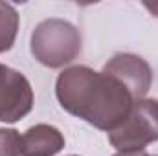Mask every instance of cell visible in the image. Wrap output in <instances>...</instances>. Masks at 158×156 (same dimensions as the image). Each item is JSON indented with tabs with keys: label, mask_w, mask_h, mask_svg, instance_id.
<instances>
[{
	"label": "cell",
	"mask_w": 158,
	"mask_h": 156,
	"mask_svg": "<svg viewBox=\"0 0 158 156\" xmlns=\"http://www.w3.org/2000/svg\"><path fill=\"white\" fill-rule=\"evenodd\" d=\"M0 156H22L20 134L15 129H0Z\"/></svg>",
	"instance_id": "cell-8"
},
{
	"label": "cell",
	"mask_w": 158,
	"mask_h": 156,
	"mask_svg": "<svg viewBox=\"0 0 158 156\" xmlns=\"http://www.w3.org/2000/svg\"><path fill=\"white\" fill-rule=\"evenodd\" d=\"M114 156H158V154H149L147 151H132V153H116Z\"/></svg>",
	"instance_id": "cell-10"
},
{
	"label": "cell",
	"mask_w": 158,
	"mask_h": 156,
	"mask_svg": "<svg viewBox=\"0 0 158 156\" xmlns=\"http://www.w3.org/2000/svg\"><path fill=\"white\" fill-rule=\"evenodd\" d=\"M107 136L118 153L145 151L158 142V99H138L127 119Z\"/></svg>",
	"instance_id": "cell-3"
},
{
	"label": "cell",
	"mask_w": 158,
	"mask_h": 156,
	"mask_svg": "<svg viewBox=\"0 0 158 156\" xmlns=\"http://www.w3.org/2000/svg\"><path fill=\"white\" fill-rule=\"evenodd\" d=\"M55 96L66 112L107 134L127 119L138 101L118 77L88 66H70L61 72Z\"/></svg>",
	"instance_id": "cell-1"
},
{
	"label": "cell",
	"mask_w": 158,
	"mask_h": 156,
	"mask_svg": "<svg viewBox=\"0 0 158 156\" xmlns=\"http://www.w3.org/2000/svg\"><path fill=\"white\" fill-rule=\"evenodd\" d=\"M70 156H77V154H70Z\"/></svg>",
	"instance_id": "cell-11"
},
{
	"label": "cell",
	"mask_w": 158,
	"mask_h": 156,
	"mask_svg": "<svg viewBox=\"0 0 158 156\" xmlns=\"http://www.w3.org/2000/svg\"><path fill=\"white\" fill-rule=\"evenodd\" d=\"M30 50L40 64L48 68H63L81 53V33L68 20L46 18L35 26Z\"/></svg>",
	"instance_id": "cell-2"
},
{
	"label": "cell",
	"mask_w": 158,
	"mask_h": 156,
	"mask_svg": "<svg viewBox=\"0 0 158 156\" xmlns=\"http://www.w3.org/2000/svg\"><path fill=\"white\" fill-rule=\"evenodd\" d=\"M103 70L118 77L136 99H143L153 83V70L149 63L134 53H116L107 61Z\"/></svg>",
	"instance_id": "cell-5"
},
{
	"label": "cell",
	"mask_w": 158,
	"mask_h": 156,
	"mask_svg": "<svg viewBox=\"0 0 158 156\" xmlns=\"http://www.w3.org/2000/svg\"><path fill=\"white\" fill-rule=\"evenodd\" d=\"M64 149V136L59 129L39 123L20 136L22 156H55Z\"/></svg>",
	"instance_id": "cell-6"
},
{
	"label": "cell",
	"mask_w": 158,
	"mask_h": 156,
	"mask_svg": "<svg viewBox=\"0 0 158 156\" xmlns=\"http://www.w3.org/2000/svg\"><path fill=\"white\" fill-rule=\"evenodd\" d=\"M33 109V88L24 74L0 64V121L17 123Z\"/></svg>",
	"instance_id": "cell-4"
},
{
	"label": "cell",
	"mask_w": 158,
	"mask_h": 156,
	"mask_svg": "<svg viewBox=\"0 0 158 156\" xmlns=\"http://www.w3.org/2000/svg\"><path fill=\"white\" fill-rule=\"evenodd\" d=\"M143 7H145L153 17H158V2H143Z\"/></svg>",
	"instance_id": "cell-9"
},
{
	"label": "cell",
	"mask_w": 158,
	"mask_h": 156,
	"mask_svg": "<svg viewBox=\"0 0 158 156\" xmlns=\"http://www.w3.org/2000/svg\"><path fill=\"white\" fill-rule=\"evenodd\" d=\"M17 33H19L17 9L7 2H0V53L13 48Z\"/></svg>",
	"instance_id": "cell-7"
}]
</instances>
